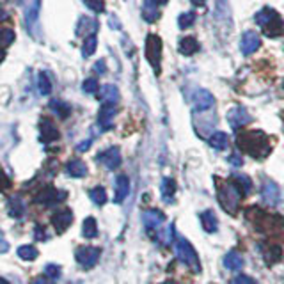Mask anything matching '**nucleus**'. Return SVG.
<instances>
[{
  "label": "nucleus",
  "mask_w": 284,
  "mask_h": 284,
  "mask_svg": "<svg viewBox=\"0 0 284 284\" xmlns=\"http://www.w3.org/2000/svg\"><path fill=\"white\" fill-rule=\"evenodd\" d=\"M7 249H9V244L4 238H0V252H7Z\"/></svg>",
  "instance_id": "nucleus-47"
},
{
  "label": "nucleus",
  "mask_w": 284,
  "mask_h": 284,
  "mask_svg": "<svg viewBox=\"0 0 284 284\" xmlns=\"http://www.w3.org/2000/svg\"><path fill=\"white\" fill-rule=\"evenodd\" d=\"M259 47H261V39H259V36L256 32L249 30V32H245L244 36H241L240 50H241L244 55H251V53H254Z\"/></svg>",
  "instance_id": "nucleus-12"
},
{
  "label": "nucleus",
  "mask_w": 284,
  "mask_h": 284,
  "mask_svg": "<svg viewBox=\"0 0 284 284\" xmlns=\"http://www.w3.org/2000/svg\"><path fill=\"white\" fill-rule=\"evenodd\" d=\"M256 22L261 25L263 32L270 37L275 36H281L284 32V24H282V18L277 11H274L272 7H263L258 14H256Z\"/></svg>",
  "instance_id": "nucleus-3"
},
{
  "label": "nucleus",
  "mask_w": 284,
  "mask_h": 284,
  "mask_svg": "<svg viewBox=\"0 0 284 284\" xmlns=\"http://www.w3.org/2000/svg\"><path fill=\"white\" fill-rule=\"evenodd\" d=\"M199 218H201L202 228H205L206 233H215L218 229V220H217V217H215V213L212 212V210L202 212L201 215H199Z\"/></svg>",
  "instance_id": "nucleus-23"
},
{
  "label": "nucleus",
  "mask_w": 284,
  "mask_h": 284,
  "mask_svg": "<svg viewBox=\"0 0 284 284\" xmlns=\"http://www.w3.org/2000/svg\"><path fill=\"white\" fill-rule=\"evenodd\" d=\"M205 2H206V0H192V4H194V6H205Z\"/></svg>",
  "instance_id": "nucleus-49"
},
{
  "label": "nucleus",
  "mask_w": 284,
  "mask_h": 284,
  "mask_svg": "<svg viewBox=\"0 0 284 284\" xmlns=\"http://www.w3.org/2000/svg\"><path fill=\"white\" fill-rule=\"evenodd\" d=\"M99 254H102V252H99L98 247H78L75 252V258L84 268H91L98 263Z\"/></svg>",
  "instance_id": "nucleus-7"
},
{
  "label": "nucleus",
  "mask_w": 284,
  "mask_h": 284,
  "mask_svg": "<svg viewBox=\"0 0 284 284\" xmlns=\"http://www.w3.org/2000/svg\"><path fill=\"white\" fill-rule=\"evenodd\" d=\"M82 89L86 94H96L99 91V84L96 78H86L82 84Z\"/></svg>",
  "instance_id": "nucleus-36"
},
{
  "label": "nucleus",
  "mask_w": 284,
  "mask_h": 284,
  "mask_svg": "<svg viewBox=\"0 0 284 284\" xmlns=\"http://www.w3.org/2000/svg\"><path fill=\"white\" fill-rule=\"evenodd\" d=\"M210 146L215 149H226L228 148V135L224 132H215L212 137H210Z\"/></svg>",
  "instance_id": "nucleus-31"
},
{
  "label": "nucleus",
  "mask_w": 284,
  "mask_h": 284,
  "mask_svg": "<svg viewBox=\"0 0 284 284\" xmlns=\"http://www.w3.org/2000/svg\"><path fill=\"white\" fill-rule=\"evenodd\" d=\"M261 195H263L265 202H267L268 206H277L279 197H281V190H279V187L275 185L274 181L267 179V181H263V189H261Z\"/></svg>",
  "instance_id": "nucleus-15"
},
{
  "label": "nucleus",
  "mask_w": 284,
  "mask_h": 284,
  "mask_svg": "<svg viewBox=\"0 0 284 284\" xmlns=\"http://www.w3.org/2000/svg\"><path fill=\"white\" fill-rule=\"evenodd\" d=\"M36 235H37V240H45V238H47V235H45V233L41 231L39 226H37V228H36Z\"/></svg>",
  "instance_id": "nucleus-48"
},
{
  "label": "nucleus",
  "mask_w": 284,
  "mask_h": 284,
  "mask_svg": "<svg viewBox=\"0 0 284 284\" xmlns=\"http://www.w3.org/2000/svg\"><path fill=\"white\" fill-rule=\"evenodd\" d=\"M195 22V14L194 13H183L181 16L178 18V25L179 29H189V27Z\"/></svg>",
  "instance_id": "nucleus-37"
},
{
  "label": "nucleus",
  "mask_w": 284,
  "mask_h": 284,
  "mask_svg": "<svg viewBox=\"0 0 284 284\" xmlns=\"http://www.w3.org/2000/svg\"><path fill=\"white\" fill-rule=\"evenodd\" d=\"M0 284H9V282H7L6 279H2V277H0Z\"/></svg>",
  "instance_id": "nucleus-52"
},
{
  "label": "nucleus",
  "mask_w": 284,
  "mask_h": 284,
  "mask_svg": "<svg viewBox=\"0 0 284 284\" xmlns=\"http://www.w3.org/2000/svg\"><path fill=\"white\" fill-rule=\"evenodd\" d=\"M228 121L231 125V128L238 130L247 125V123H251V116H249V112L244 107H235V109H231L228 112Z\"/></svg>",
  "instance_id": "nucleus-13"
},
{
  "label": "nucleus",
  "mask_w": 284,
  "mask_h": 284,
  "mask_svg": "<svg viewBox=\"0 0 284 284\" xmlns=\"http://www.w3.org/2000/svg\"><path fill=\"white\" fill-rule=\"evenodd\" d=\"M39 130H41V140H43V142L59 140V137H60L59 128H57L55 123L50 121V119H41Z\"/></svg>",
  "instance_id": "nucleus-17"
},
{
  "label": "nucleus",
  "mask_w": 284,
  "mask_h": 284,
  "mask_svg": "<svg viewBox=\"0 0 284 284\" xmlns=\"http://www.w3.org/2000/svg\"><path fill=\"white\" fill-rule=\"evenodd\" d=\"M166 284H176V282H166Z\"/></svg>",
  "instance_id": "nucleus-53"
},
{
  "label": "nucleus",
  "mask_w": 284,
  "mask_h": 284,
  "mask_svg": "<svg viewBox=\"0 0 284 284\" xmlns=\"http://www.w3.org/2000/svg\"><path fill=\"white\" fill-rule=\"evenodd\" d=\"M64 199H66V192H59L53 187H45L36 194L34 202H37V205H53V202L64 201Z\"/></svg>",
  "instance_id": "nucleus-8"
},
{
  "label": "nucleus",
  "mask_w": 284,
  "mask_h": 284,
  "mask_svg": "<svg viewBox=\"0 0 284 284\" xmlns=\"http://www.w3.org/2000/svg\"><path fill=\"white\" fill-rule=\"evenodd\" d=\"M176 256H178V259L181 261L183 265H187V267L199 270L197 252H195V249L192 247L190 241L187 240V238H183L181 235L176 236Z\"/></svg>",
  "instance_id": "nucleus-5"
},
{
  "label": "nucleus",
  "mask_w": 284,
  "mask_h": 284,
  "mask_svg": "<svg viewBox=\"0 0 284 284\" xmlns=\"http://www.w3.org/2000/svg\"><path fill=\"white\" fill-rule=\"evenodd\" d=\"M130 194V179L125 174L116 178V202H123Z\"/></svg>",
  "instance_id": "nucleus-20"
},
{
  "label": "nucleus",
  "mask_w": 284,
  "mask_h": 284,
  "mask_svg": "<svg viewBox=\"0 0 284 284\" xmlns=\"http://www.w3.org/2000/svg\"><path fill=\"white\" fill-rule=\"evenodd\" d=\"M174 194H176V183H174V179L166 178L162 181V197H164V201L171 202L172 199H174Z\"/></svg>",
  "instance_id": "nucleus-27"
},
{
  "label": "nucleus",
  "mask_w": 284,
  "mask_h": 284,
  "mask_svg": "<svg viewBox=\"0 0 284 284\" xmlns=\"http://www.w3.org/2000/svg\"><path fill=\"white\" fill-rule=\"evenodd\" d=\"M117 114V109L116 105H110V103H103V107L99 109V114H98V123L103 130H109L112 128V121Z\"/></svg>",
  "instance_id": "nucleus-16"
},
{
  "label": "nucleus",
  "mask_w": 284,
  "mask_h": 284,
  "mask_svg": "<svg viewBox=\"0 0 284 284\" xmlns=\"http://www.w3.org/2000/svg\"><path fill=\"white\" fill-rule=\"evenodd\" d=\"M4 59H6V50H4V48H0V63H2Z\"/></svg>",
  "instance_id": "nucleus-50"
},
{
  "label": "nucleus",
  "mask_w": 284,
  "mask_h": 284,
  "mask_svg": "<svg viewBox=\"0 0 284 284\" xmlns=\"http://www.w3.org/2000/svg\"><path fill=\"white\" fill-rule=\"evenodd\" d=\"M50 109H52L60 119H66L71 114L70 105H68V103H64V102H59V99H53V102H50Z\"/></svg>",
  "instance_id": "nucleus-28"
},
{
  "label": "nucleus",
  "mask_w": 284,
  "mask_h": 284,
  "mask_svg": "<svg viewBox=\"0 0 284 284\" xmlns=\"http://www.w3.org/2000/svg\"><path fill=\"white\" fill-rule=\"evenodd\" d=\"M142 222H144V226L149 231H155V229H158L166 222V215L160 210H146L142 213Z\"/></svg>",
  "instance_id": "nucleus-14"
},
{
  "label": "nucleus",
  "mask_w": 284,
  "mask_h": 284,
  "mask_svg": "<svg viewBox=\"0 0 284 284\" xmlns=\"http://www.w3.org/2000/svg\"><path fill=\"white\" fill-rule=\"evenodd\" d=\"M7 212H9L11 217H14V218H20V217H24V213H25V206H24V202H22V199H18V197H13V199H9V202H7Z\"/></svg>",
  "instance_id": "nucleus-26"
},
{
  "label": "nucleus",
  "mask_w": 284,
  "mask_h": 284,
  "mask_svg": "<svg viewBox=\"0 0 284 284\" xmlns=\"http://www.w3.org/2000/svg\"><path fill=\"white\" fill-rule=\"evenodd\" d=\"M229 162H231L233 166H236V167H240V166H241V158H240V156H236V155L229 156Z\"/></svg>",
  "instance_id": "nucleus-46"
},
{
  "label": "nucleus",
  "mask_w": 284,
  "mask_h": 284,
  "mask_svg": "<svg viewBox=\"0 0 284 284\" xmlns=\"http://www.w3.org/2000/svg\"><path fill=\"white\" fill-rule=\"evenodd\" d=\"M66 171L73 178H84L87 174V166L82 160H70L66 166Z\"/></svg>",
  "instance_id": "nucleus-24"
},
{
  "label": "nucleus",
  "mask_w": 284,
  "mask_h": 284,
  "mask_svg": "<svg viewBox=\"0 0 284 284\" xmlns=\"http://www.w3.org/2000/svg\"><path fill=\"white\" fill-rule=\"evenodd\" d=\"M89 197L94 205L103 206L107 202V192L103 187H94V189H91V192H89Z\"/></svg>",
  "instance_id": "nucleus-32"
},
{
  "label": "nucleus",
  "mask_w": 284,
  "mask_h": 284,
  "mask_svg": "<svg viewBox=\"0 0 284 284\" xmlns=\"http://www.w3.org/2000/svg\"><path fill=\"white\" fill-rule=\"evenodd\" d=\"M142 16L146 22H156L160 18V4L156 0H144V7H142Z\"/></svg>",
  "instance_id": "nucleus-19"
},
{
  "label": "nucleus",
  "mask_w": 284,
  "mask_h": 284,
  "mask_svg": "<svg viewBox=\"0 0 284 284\" xmlns=\"http://www.w3.org/2000/svg\"><path fill=\"white\" fill-rule=\"evenodd\" d=\"M91 144H93V140H84V142H80L78 146H76V151H80V153H84V151H87V149L91 148Z\"/></svg>",
  "instance_id": "nucleus-43"
},
{
  "label": "nucleus",
  "mask_w": 284,
  "mask_h": 284,
  "mask_svg": "<svg viewBox=\"0 0 284 284\" xmlns=\"http://www.w3.org/2000/svg\"><path fill=\"white\" fill-rule=\"evenodd\" d=\"M84 4H86L91 11H94V13H103V11H105L103 0H84Z\"/></svg>",
  "instance_id": "nucleus-39"
},
{
  "label": "nucleus",
  "mask_w": 284,
  "mask_h": 284,
  "mask_svg": "<svg viewBox=\"0 0 284 284\" xmlns=\"http://www.w3.org/2000/svg\"><path fill=\"white\" fill-rule=\"evenodd\" d=\"M231 284H256V282L252 281L251 277H245V275H240V277H236Z\"/></svg>",
  "instance_id": "nucleus-42"
},
{
  "label": "nucleus",
  "mask_w": 284,
  "mask_h": 284,
  "mask_svg": "<svg viewBox=\"0 0 284 284\" xmlns=\"http://www.w3.org/2000/svg\"><path fill=\"white\" fill-rule=\"evenodd\" d=\"M96 47H98V39H96V36L86 37V41H84V47H82V55L86 57V59H87V57H91L96 52Z\"/></svg>",
  "instance_id": "nucleus-33"
},
{
  "label": "nucleus",
  "mask_w": 284,
  "mask_h": 284,
  "mask_svg": "<svg viewBox=\"0 0 284 284\" xmlns=\"http://www.w3.org/2000/svg\"><path fill=\"white\" fill-rule=\"evenodd\" d=\"M82 235L84 238H96V235H98V226H96V220L93 217H87L86 220H84Z\"/></svg>",
  "instance_id": "nucleus-29"
},
{
  "label": "nucleus",
  "mask_w": 284,
  "mask_h": 284,
  "mask_svg": "<svg viewBox=\"0 0 284 284\" xmlns=\"http://www.w3.org/2000/svg\"><path fill=\"white\" fill-rule=\"evenodd\" d=\"M11 187V179L7 178L4 172H0V192H4V190H7Z\"/></svg>",
  "instance_id": "nucleus-41"
},
{
  "label": "nucleus",
  "mask_w": 284,
  "mask_h": 284,
  "mask_svg": "<svg viewBox=\"0 0 284 284\" xmlns=\"http://www.w3.org/2000/svg\"><path fill=\"white\" fill-rule=\"evenodd\" d=\"M146 59L153 66L155 73H160V59H162V39L156 34L146 37Z\"/></svg>",
  "instance_id": "nucleus-6"
},
{
  "label": "nucleus",
  "mask_w": 284,
  "mask_h": 284,
  "mask_svg": "<svg viewBox=\"0 0 284 284\" xmlns=\"http://www.w3.org/2000/svg\"><path fill=\"white\" fill-rule=\"evenodd\" d=\"M71 222H73V212L70 208H60L52 217V224L57 233H64L71 226Z\"/></svg>",
  "instance_id": "nucleus-11"
},
{
  "label": "nucleus",
  "mask_w": 284,
  "mask_h": 284,
  "mask_svg": "<svg viewBox=\"0 0 284 284\" xmlns=\"http://www.w3.org/2000/svg\"><path fill=\"white\" fill-rule=\"evenodd\" d=\"M18 256L25 261H32L37 258V251L32 245H22V247H18Z\"/></svg>",
  "instance_id": "nucleus-34"
},
{
  "label": "nucleus",
  "mask_w": 284,
  "mask_h": 284,
  "mask_svg": "<svg viewBox=\"0 0 284 284\" xmlns=\"http://www.w3.org/2000/svg\"><path fill=\"white\" fill-rule=\"evenodd\" d=\"M192 102H194V109L197 110V112H205V110L212 109V107L215 105L213 94L210 93V91H206V89H197V91H195Z\"/></svg>",
  "instance_id": "nucleus-10"
},
{
  "label": "nucleus",
  "mask_w": 284,
  "mask_h": 284,
  "mask_svg": "<svg viewBox=\"0 0 284 284\" xmlns=\"http://www.w3.org/2000/svg\"><path fill=\"white\" fill-rule=\"evenodd\" d=\"M37 87H39V94L43 96H48L52 93V80H50L48 73H39V76H37Z\"/></svg>",
  "instance_id": "nucleus-30"
},
{
  "label": "nucleus",
  "mask_w": 284,
  "mask_h": 284,
  "mask_svg": "<svg viewBox=\"0 0 284 284\" xmlns=\"http://www.w3.org/2000/svg\"><path fill=\"white\" fill-rule=\"evenodd\" d=\"M179 52L183 53V55H194L195 52H199V43L197 39H194V37H183L181 41H179Z\"/></svg>",
  "instance_id": "nucleus-25"
},
{
  "label": "nucleus",
  "mask_w": 284,
  "mask_h": 284,
  "mask_svg": "<svg viewBox=\"0 0 284 284\" xmlns=\"http://www.w3.org/2000/svg\"><path fill=\"white\" fill-rule=\"evenodd\" d=\"M30 284H53L52 279H48V277H36Z\"/></svg>",
  "instance_id": "nucleus-45"
},
{
  "label": "nucleus",
  "mask_w": 284,
  "mask_h": 284,
  "mask_svg": "<svg viewBox=\"0 0 284 284\" xmlns=\"http://www.w3.org/2000/svg\"><path fill=\"white\" fill-rule=\"evenodd\" d=\"M99 98L103 103H110V105H116L119 99V91L116 86L112 84H107V86L99 87Z\"/></svg>",
  "instance_id": "nucleus-21"
},
{
  "label": "nucleus",
  "mask_w": 284,
  "mask_h": 284,
  "mask_svg": "<svg viewBox=\"0 0 284 284\" xmlns=\"http://www.w3.org/2000/svg\"><path fill=\"white\" fill-rule=\"evenodd\" d=\"M98 162L103 164L109 171L117 169L121 166V151H119L117 146H112V148H109L107 151H103L102 155L98 156Z\"/></svg>",
  "instance_id": "nucleus-9"
},
{
  "label": "nucleus",
  "mask_w": 284,
  "mask_h": 284,
  "mask_svg": "<svg viewBox=\"0 0 284 284\" xmlns=\"http://www.w3.org/2000/svg\"><path fill=\"white\" fill-rule=\"evenodd\" d=\"M233 179L238 183V187L241 189V192H244V195H249L252 192V181L247 178V176H244V174H236V176H233Z\"/></svg>",
  "instance_id": "nucleus-35"
},
{
  "label": "nucleus",
  "mask_w": 284,
  "mask_h": 284,
  "mask_svg": "<svg viewBox=\"0 0 284 284\" xmlns=\"http://www.w3.org/2000/svg\"><path fill=\"white\" fill-rule=\"evenodd\" d=\"M224 267L231 272H238L241 267H244V258H241L240 252L236 251H231L224 256Z\"/></svg>",
  "instance_id": "nucleus-22"
},
{
  "label": "nucleus",
  "mask_w": 284,
  "mask_h": 284,
  "mask_svg": "<svg viewBox=\"0 0 284 284\" xmlns=\"http://www.w3.org/2000/svg\"><path fill=\"white\" fill-rule=\"evenodd\" d=\"M4 18H6V13H4V9H2V7H0V22H2Z\"/></svg>",
  "instance_id": "nucleus-51"
},
{
  "label": "nucleus",
  "mask_w": 284,
  "mask_h": 284,
  "mask_svg": "<svg viewBox=\"0 0 284 284\" xmlns=\"http://www.w3.org/2000/svg\"><path fill=\"white\" fill-rule=\"evenodd\" d=\"M14 41L13 30H0V47H7Z\"/></svg>",
  "instance_id": "nucleus-40"
},
{
  "label": "nucleus",
  "mask_w": 284,
  "mask_h": 284,
  "mask_svg": "<svg viewBox=\"0 0 284 284\" xmlns=\"http://www.w3.org/2000/svg\"><path fill=\"white\" fill-rule=\"evenodd\" d=\"M241 197H244V192H241V189L233 178L222 181V185L218 183V202L224 206L226 212L235 213Z\"/></svg>",
  "instance_id": "nucleus-2"
},
{
  "label": "nucleus",
  "mask_w": 284,
  "mask_h": 284,
  "mask_svg": "<svg viewBox=\"0 0 284 284\" xmlns=\"http://www.w3.org/2000/svg\"><path fill=\"white\" fill-rule=\"evenodd\" d=\"M45 274H47V277L48 279H52V281H55V279H59L60 277V267L59 265H53V263H50L45 267Z\"/></svg>",
  "instance_id": "nucleus-38"
},
{
  "label": "nucleus",
  "mask_w": 284,
  "mask_h": 284,
  "mask_svg": "<svg viewBox=\"0 0 284 284\" xmlns=\"http://www.w3.org/2000/svg\"><path fill=\"white\" fill-rule=\"evenodd\" d=\"M25 16V27L27 32L34 39H41V25H39V11H41V0H22Z\"/></svg>",
  "instance_id": "nucleus-4"
},
{
  "label": "nucleus",
  "mask_w": 284,
  "mask_h": 284,
  "mask_svg": "<svg viewBox=\"0 0 284 284\" xmlns=\"http://www.w3.org/2000/svg\"><path fill=\"white\" fill-rule=\"evenodd\" d=\"M94 71H96V73H99V75H103V73L107 71L105 60H98V63L94 64Z\"/></svg>",
  "instance_id": "nucleus-44"
},
{
  "label": "nucleus",
  "mask_w": 284,
  "mask_h": 284,
  "mask_svg": "<svg viewBox=\"0 0 284 284\" xmlns=\"http://www.w3.org/2000/svg\"><path fill=\"white\" fill-rule=\"evenodd\" d=\"M236 142L247 155L254 156V158H263L270 153V144L263 132L254 130V132H241L236 137Z\"/></svg>",
  "instance_id": "nucleus-1"
},
{
  "label": "nucleus",
  "mask_w": 284,
  "mask_h": 284,
  "mask_svg": "<svg viewBox=\"0 0 284 284\" xmlns=\"http://www.w3.org/2000/svg\"><path fill=\"white\" fill-rule=\"evenodd\" d=\"M98 30V22L94 18H87V16H80L78 24H76V36H94V32Z\"/></svg>",
  "instance_id": "nucleus-18"
}]
</instances>
